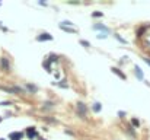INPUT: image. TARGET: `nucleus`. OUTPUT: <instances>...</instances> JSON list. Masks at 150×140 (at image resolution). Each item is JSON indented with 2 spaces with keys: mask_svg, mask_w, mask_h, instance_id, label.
Masks as SVG:
<instances>
[{
  "mask_svg": "<svg viewBox=\"0 0 150 140\" xmlns=\"http://www.w3.org/2000/svg\"><path fill=\"white\" fill-rule=\"evenodd\" d=\"M36 39H38V41H51V39H53V35H50V34H47V32H45V34L39 35Z\"/></svg>",
  "mask_w": 150,
  "mask_h": 140,
  "instance_id": "obj_1",
  "label": "nucleus"
},
{
  "mask_svg": "<svg viewBox=\"0 0 150 140\" xmlns=\"http://www.w3.org/2000/svg\"><path fill=\"white\" fill-rule=\"evenodd\" d=\"M77 111H79V112H80V115L83 117V115L86 114V107H85V104H82V102H80V104H77Z\"/></svg>",
  "mask_w": 150,
  "mask_h": 140,
  "instance_id": "obj_2",
  "label": "nucleus"
},
{
  "mask_svg": "<svg viewBox=\"0 0 150 140\" xmlns=\"http://www.w3.org/2000/svg\"><path fill=\"white\" fill-rule=\"evenodd\" d=\"M112 73H115L118 77H121V79H125V75L120 70V69H117V67H112Z\"/></svg>",
  "mask_w": 150,
  "mask_h": 140,
  "instance_id": "obj_3",
  "label": "nucleus"
},
{
  "mask_svg": "<svg viewBox=\"0 0 150 140\" xmlns=\"http://www.w3.org/2000/svg\"><path fill=\"white\" fill-rule=\"evenodd\" d=\"M26 134H28V137H29V139H34V137L36 136V131L34 130V127H29V129H28V131H26Z\"/></svg>",
  "mask_w": 150,
  "mask_h": 140,
  "instance_id": "obj_4",
  "label": "nucleus"
},
{
  "mask_svg": "<svg viewBox=\"0 0 150 140\" xmlns=\"http://www.w3.org/2000/svg\"><path fill=\"white\" fill-rule=\"evenodd\" d=\"M93 28H95L96 31H104V32H108V28H106L105 25H99V23H96V25H93Z\"/></svg>",
  "mask_w": 150,
  "mask_h": 140,
  "instance_id": "obj_5",
  "label": "nucleus"
},
{
  "mask_svg": "<svg viewBox=\"0 0 150 140\" xmlns=\"http://www.w3.org/2000/svg\"><path fill=\"white\" fill-rule=\"evenodd\" d=\"M60 28L66 32H70V34H76V29L74 28H69V26H64V25H60Z\"/></svg>",
  "mask_w": 150,
  "mask_h": 140,
  "instance_id": "obj_6",
  "label": "nucleus"
},
{
  "mask_svg": "<svg viewBox=\"0 0 150 140\" xmlns=\"http://www.w3.org/2000/svg\"><path fill=\"white\" fill-rule=\"evenodd\" d=\"M10 139L12 140H20L22 139V133H10Z\"/></svg>",
  "mask_w": 150,
  "mask_h": 140,
  "instance_id": "obj_7",
  "label": "nucleus"
},
{
  "mask_svg": "<svg viewBox=\"0 0 150 140\" xmlns=\"http://www.w3.org/2000/svg\"><path fill=\"white\" fill-rule=\"evenodd\" d=\"M1 66H3V69H6V70H9V61L6 60V58H1Z\"/></svg>",
  "mask_w": 150,
  "mask_h": 140,
  "instance_id": "obj_8",
  "label": "nucleus"
},
{
  "mask_svg": "<svg viewBox=\"0 0 150 140\" xmlns=\"http://www.w3.org/2000/svg\"><path fill=\"white\" fill-rule=\"evenodd\" d=\"M42 64H44V67H45L48 72H51V63H50V60H44Z\"/></svg>",
  "mask_w": 150,
  "mask_h": 140,
  "instance_id": "obj_9",
  "label": "nucleus"
},
{
  "mask_svg": "<svg viewBox=\"0 0 150 140\" xmlns=\"http://www.w3.org/2000/svg\"><path fill=\"white\" fill-rule=\"evenodd\" d=\"M136 76H137L139 79H143V72H141L140 67H136Z\"/></svg>",
  "mask_w": 150,
  "mask_h": 140,
  "instance_id": "obj_10",
  "label": "nucleus"
},
{
  "mask_svg": "<svg viewBox=\"0 0 150 140\" xmlns=\"http://www.w3.org/2000/svg\"><path fill=\"white\" fill-rule=\"evenodd\" d=\"M93 111H95V112H99V111H101V104H98V102L93 104Z\"/></svg>",
  "mask_w": 150,
  "mask_h": 140,
  "instance_id": "obj_11",
  "label": "nucleus"
},
{
  "mask_svg": "<svg viewBox=\"0 0 150 140\" xmlns=\"http://www.w3.org/2000/svg\"><path fill=\"white\" fill-rule=\"evenodd\" d=\"M26 88H28L31 92H36V86H34V85H26Z\"/></svg>",
  "mask_w": 150,
  "mask_h": 140,
  "instance_id": "obj_12",
  "label": "nucleus"
},
{
  "mask_svg": "<svg viewBox=\"0 0 150 140\" xmlns=\"http://www.w3.org/2000/svg\"><path fill=\"white\" fill-rule=\"evenodd\" d=\"M48 60H50V63H51V61H57V60H58V58H57V56H55V54H51V56H50V58H48Z\"/></svg>",
  "mask_w": 150,
  "mask_h": 140,
  "instance_id": "obj_13",
  "label": "nucleus"
},
{
  "mask_svg": "<svg viewBox=\"0 0 150 140\" xmlns=\"http://www.w3.org/2000/svg\"><path fill=\"white\" fill-rule=\"evenodd\" d=\"M92 16H93V18H101V16H102V12H93Z\"/></svg>",
  "mask_w": 150,
  "mask_h": 140,
  "instance_id": "obj_14",
  "label": "nucleus"
},
{
  "mask_svg": "<svg viewBox=\"0 0 150 140\" xmlns=\"http://www.w3.org/2000/svg\"><path fill=\"white\" fill-rule=\"evenodd\" d=\"M131 124H133L134 127H139V126H140V123H139V120H136V118H134V120H131Z\"/></svg>",
  "mask_w": 150,
  "mask_h": 140,
  "instance_id": "obj_15",
  "label": "nucleus"
},
{
  "mask_svg": "<svg viewBox=\"0 0 150 140\" xmlns=\"http://www.w3.org/2000/svg\"><path fill=\"white\" fill-rule=\"evenodd\" d=\"M115 38H117V39H118L120 42H123V44H125V39H123V38H121L120 35H117V34H115Z\"/></svg>",
  "mask_w": 150,
  "mask_h": 140,
  "instance_id": "obj_16",
  "label": "nucleus"
},
{
  "mask_svg": "<svg viewBox=\"0 0 150 140\" xmlns=\"http://www.w3.org/2000/svg\"><path fill=\"white\" fill-rule=\"evenodd\" d=\"M80 44H82V45H85V47H90V44H89L88 41H85V39H82V41H80Z\"/></svg>",
  "mask_w": 150,
  "mask_h": 140,
  "instance_id": "obj_17",
  "label": "nucleus"
},
{
  "mask_svg": "<svg viewBox=\"0 0 150 140\" xmlns=\"http://www.w3.org/2000/svg\"><path fill=\"white\" fill-rule=\"evenodd\" d=\"M118 115H120L121 118H124V117H125V112H124V111H118Z\"/></svg>",
  "mask_w": 150,
  "mask_h": 140,
  "instance_id": "obj_18",
  "label": "nucleus"
},
{
  "mask_svg": "<svg viewBox=\"0 0 150 140\" xmlns=\"http://www.w3.org/2000/svg\"><path fill=\"white\" fill-rule=\"evenodd\" d=\"M98 38H99V39H101V38H106V35H105V34H99Z\"/></svg>",
  "mask_w": 150,
  "mask_h": 140,
  "instance_id": "obj_19",
  "label": "nucleus"
},
{
  "mask_svg": "<svg viewBox=\"0 0 150 140\" xmlns=\"http://www.w3.org/2000/svg\"><path fill=\"white\" fill-rule=\"evenodd\" d=\"M0 105H3V107H7V105H10V102H1Z\"/></svg>",
  "mask_w": 150,
  "mask_h": 140,
  "instance_id": "obj_20",
  "label": "nucleus"
},
{
  "mask_svg": "<svg viewBox=\"0 0 150 140\" xmlns=\"http://www.w3.org/2000/svg\"><path fill=\"white\" fill-rule=\"evenodd\" d=\"M144 61H146V63H147V64L150 66V58H144Z\"/></svg>",
  "mask_w": 150,
  "mask_h": 140,
  "instance_id": "obj_21",
  "label": "nucleus"
},
{
  "mask_svg": "<svg viewBox=\"0 0 150 140\" xmlns=\"http://www.w3.org/2000/svg\"><path fill=\"white\" fill-rule=\"evenodd\" d=\"M0 28H1L3 31H6V28H3V26H1V22H0Z\"/></svg>",
  "mask_w": 150,
  "mask_h": 140,
  "instance_id": "obj_22",
  "label": "nucleus"
},
{
  "mask_svg": "<svg viewBox=\"0 0 150 140\" xmlns=\"http://www.w3.org/2000/svg\"><path fill=\"white\" fill-rule=\"evenodd\" d=\"M0 121H1V117H0Z\"/></svg>",
  "mask_w": 150,
  "mask_h": 140,
  "instance_id": "obj_23",
  "label": "nucleus"
},
{
  "mask_svg": "<svg viewBox=\"0 0 150 140\" xmlns=\"http://www.w3.org/2000/svg\"><path fill=\"white\" fill-rule=\"evenodd\" d=\"M0 140H1V139H0Z\"/></svg>",
  "mask_w": 150,
  "mask_h": 140,
  "instance_id": "obj_24",
  "label": "nucleus"
}]
</instances>
